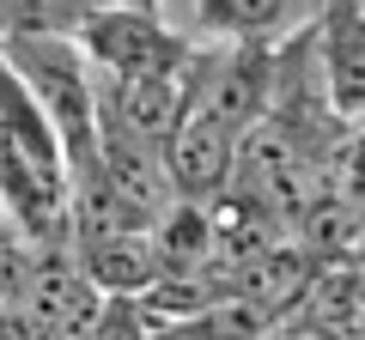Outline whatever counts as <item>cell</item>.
Wrapping results in <instances>:
<instances>
[{"label": "cell", "instance_id": "1", "mask_svg": "<svg viewBox=\"0 0 365 340\" xmlns=\"http://www.w3.org/2000/svg\"><path fill=\"white\" fill-rule=\"evenodd\" d=\"M0 207L25 243H67V146L0 55Z\"/></svg>", "mask_w": 365, "mask_h": 340}, {"label": "cell", "instance_id": "2", "mask_svg": "<svg viewBox=\"0 0 365 340\" xmlns=\"http://www.w3.org/2000/svg\"><path fill=\"white\" fill-rule=\"evenodd\" d=\"M0 55L25 79V92L43 104V116L55 122L67 158L86 152L98 140V85H91V61L79 55V43L61 31H13L0 43Z\"/></svg>", "mask_w": 365, "mask_h": 340}, {"label": "cell", "instance_id": "3", "mask_svg": "<svg viewBox=\"0 0 365 340\" xmlns=\"http://www.w3.org/2000/svg\"><path fill=\"white\" fill-rule=\"evenodd\" d=\"M274 110V55L268 43L225 37L220 49L189 55L182 67V116L220 122V128H250L256 116Z\"/></svg>", "mask_w": 365, "mask_h": 340}, {"label": "cell", "instance_id": "4", "mask_svg": "<svg viewBox=\"0 0 365 340\" xmlns=\"http://www.w3.org/2000/svg\"><path fill=\"white\" fill-rule=\"evenodd\" d=\"M79 55L91 61V73L110 79H134V73H182L189 67V37L165 25L153 13H134V6H104V13L79 18L73 31Z\"/></svg>", "mask_w": 365, "mask_h": 340}, {"label": "cell", "instance_id": "5", "mask_svg": "<svg viewBox=\"0 0 365 340\" xmlns=\"http://www.w3.org/2000/svg\"><path fill=\"white\" fill-rule=\"evenodd\" d=\"M91 85H98V128L165 152V140L182 122V73H134V79L91 73Z\"/></svg>", "mask_w": 365, "mask_h": 340}, {"label": "cell", "instance_id": "6", "mask_svg": "<svg viewBox=\"0 0 365 340\" xmlns=\"http://www.w3.org/2000/svg\"><path fill=\"white\" fill-rule=\"evenodd\" d=\"M232 146L237 134L220 128V122L182 116L177 134L165 140V170L177 183V201H213L232 188Z\"/></svg>", "mask_w": 365, "mask_h": 340}, {"label": "cell", "instance_id": "7", "mask_svg": "<svg viewBox=\"0 0 365 340\" xmlns=\"http://www.w3.org/2000/svg\"><path fill=\"white\" fill-rule=\"evenodd\" d=\"M73 262L86 267V280L98 292H140L158 280V237L153 225H116V231L73 237Z\"/></svg>", "mask_w": 365, "mask_h": 340}, {"label": "cell", "instance_id": "8", "mask_svg": "<svg viewBox=\"0 0 365 340\" xmlns=\"http://www.w3.org/2000/svg\"><path fill=\"white\" fill-rule=\"evenodd\" d=\"M323 73H329V104H335V116L353 134H365V18L359 13L329 31Z\"/></svg>", "mask_w": 365, "mask_h": 340}, {"label": "cell", "instance_id": "9", "mask_svg": "<svg viewBox=\"0 0 365 340\" xmlns=\"http://www.w3.org/2000/svg\"><path fill=\"white\" fill-rule=\"evenodd\" d=\"M201 13L225 31V37H250V43H268L287 18V0H201Z\"/></svg>", "mask_w": 365, "mask_h": 340}]
</instances>
